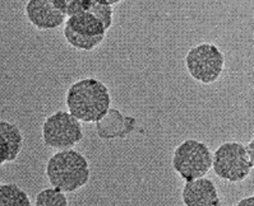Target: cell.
<instances>
[{"label": "cell", "mask_w": 254, "mask_h": 206, "mask_svg": "<svg viewBox=\"0 0 254 206\" xmlns=\"http://www.w3.org/2000/svg\"><path fill=\"white\" fill-rule=\"evenodd\" d=\"M65 103L69 114L83 123H99L109 112L111 96L109 88L95 78L73 83L66 90Z\"/></svg>", "instance_id": "1"}, {"label": "cell", "mask_w": 254, "mask_h": 206, "mask_svg": "<svg viewBox=\"0 0 254 206\" xmlns=\"http://www.w3.org/2000/svg\"><path fill=\"white\" fill-rule=\"evenodd\" d=\"M46 176L54 188L74 192L90 179V165L81 153L73 149L59 150L48 161Z\"/></svg>", "instance_id": "2"}, {"label": "cell", "mask_w": 254, "mask_h": 206, "mask_svg": "<svg viewBox=\"0 0 254 206\" xmlns=\"http://www.w3.org/2000/svg\"><path fill=\"white\" fill-rule=\"evenodd\" d=\"M171 163L174 170L188 182L208 173L212 168V154L204 143L188 139L175 148Z\"/></svg>", "instance_id": "3"}, {"label": "cell", "mask_w": 254, "mask_h": 206, "mask_svg": "<svg viewBox=\"0 0 254 206\" xmlns=\"http://www.w3.org/2000/svg\"><path fill=\"white\" fill-rule=\"evenodd\" d=\"M212 168L216 176L229 182H242L251 173L253 159L248 156L244 144L229 141L212 154Z\"/></svg>", "instance_id": "4"}, {"label": "cell", "mask_w": 254, "mask_h": 206, "mask_svg": "<svg viewBox=\"0 0 254 206\" xmlns=\"http://www.w3.org/2000/svg\"><path fill=\"white\" fill-rule=\"evenodd\" d=\"M186 66L194 81L202 84H212L224 72L225 57L215 43L203 42L188 51Z\"/></svg>", "instance_id": "5"}, {"label": "cell", "mask_w": 254, "mask_h": 206, "mask_svg": "<svg viewBox=\"0 0 254 206\" xmlns=\"http://www.w3.org/2000/svg\"><path fill=\"white\" fill-rule=\"evenodd\" d=\"M82 139L83 131L81 124L65 111H58L50 115L42 125V140L45 145L54 149H72Z\"/></svg>", "instance_id": "6"}, {"label": "cell", "mask_w": 254, "mask_h": 206, "mask_svg": "<svg viewBox=\"0 0 254 206\" xmlns=\"http://www.w3.org/2000/svg\"><path fill=\"white\" fill-rule=\"evenodd\" d=\"M24 10L30 23L37 30H54L66 21V15L58 9L53 0H31Z\"/></svg>", "instance_id": "7"}, {"label": "cell", "mask_w": 254, "mask_h": 206, "mask_svg": "<svg viewBox=\"0 0 254 206\" xmlns=\"http://www.w3.org/2000/svg\"><path fill=\"white\" fill-rule=\"evenodd\" d=\"M182 199L186 206H213L220 203L215 183L204 177L186 182Z\"/></svg>", "instance_id": "8"}, {"label": "cell", "mask_w": 254, "mask_h": 206, "mask_svg": "<svg viewBox=\"0 0 254 206\" xmlns=\"http://www.w3.org/2000/svg\"><path fill=\"white\" fill-rule=\"evenodd\" d=\"M23 147V135L17 125L0 121V165L15 161Z\"/></svg>", "instance_id": "9"}, {"label": "cell", "mask_w": 254, "mask_h": 206, "mask_svg": "<svg viewBox=\"0 0 254 206\" xmlns=\"http://www.w3.org/2000/svg\"><path fill=\"white\" fill-rule=\"evenodd\" d=\"M64 27L72 31L73 33L86 37L105 36L106 33L101 22L88 12H81L72 17H68L64 23Z\"/></svg>", "instance_id": "10"}, {"label": "cell", "mask_w": 254, "mask_h": 206, "mask_svg": "<svg viewBox=\"0 0 254 206\" xmlns=\"http://www.w3.org/2000/svg\"><path fill=\"white\" fill-rule=\"evenodd\" d=\"M0 206H31V200L17 185H0Z\"/></svg>", "instance_id": "11"}, {"label": "cell", "mask_w": 254, "mask_h": 206, "mask_svg": "<svg viewBox=\"0 0 254 206\" xmlns=\"http://www.w3.org/2000/svg\"><path fill=\"white\" fill-rule=\"evenodd\" d=\"M117 3L118 0H90L87 12L95 15L108 31L113 26V5Z\"/></svg>", "instance_id": "12"}, {"label": "cell", "mask_w": 254, "mask_h": 206, "mask_svg": "<svg viewBox=\"0 0 254 206\" xmlns=\"http://www.w3.org/2000/svg\"><path fill=\"white\" fill-rule=\"evenodd\" d=\"M63 35H64V39H65V41L68 42L69 45L81 51H92L93 48H96L97 46L101 45L102 41H104L105 39V36H99V37L81 36V35L73 33L72 31H69L68 28L65 27H64Z\"/></svg>", "instance_id": "13"}, {"label": "cell", "mask_w": 254, "mask_h": 206, "mask_svg": "<svg viewBox=\"0 0 254 206\" xmlns=\"http://www.w3.org/2000/svg\"><path fill=\"white\" fill-rule=\"evenodd\" d=\"M35 206H68V200L64 192L57 188H46L36 196Z\"/></svg>", "instance_id": "14"}, {"label": "cell", "mask_w": 254, "mask_h": 206, "mask_svg": "<svg viewBox=\"0 0 254 206\" xmlns=\"http://www.w3.org/2000/svg\"><path fill=\"white\" fill-rule=\"evenodd\" d=\"M236 206H254V197H245V199H243V200H240L239 203L236 204Z\"/></svg>", "instance_id": "15"}, {"label": "cell", "mask_w": 254, "mask_h": 206, "mask_svg": "<svg viewBox=\"0 0 254 206\" xmlns=\"http://www.w3.org/2000/svg\"><path fill=\"white\" fill-rule=\"evenodd\" d=\"M213 206H221V204L218 203V204H216V205H213Z\"/></svg>", "instance_id": "16"}]
</instances>
